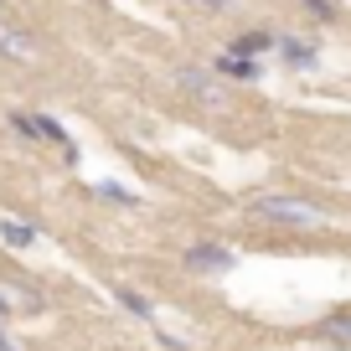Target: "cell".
<instances>
[{"label":"cell","mask_w":351,"mask_h":351,"mask_svg":"<svg viewBox=\"0 0 351 351\" xmlns=\"http://www.w3.org/2000/svg\"><path fill=\"white\" fill-rule=\"evenodd\" d=\"M253 212H258L263 222H285V228H320V222H326V212H320L315 202L285 197V191H269V197H258V202H253Z\"/></svg>","instance_id":"6da1fadb"},{"label":"cell","mask_w":351,"mask_h":351,"mask_svg":"<svg viewBox=\"0 0 351 351\" xmlns=\"http://www.w3.org/2000/svg\"><path fill=\"white\" fill-rule=\"evenodd\" d=\"M176 83H181V93H186V99H197L202 109H222V73H217V67H202V62H181Z\"/></svg>","instance_id":"7a4b0ae2"},{"label":"cell","mask_w":351,"mask_h":351,"mask_svg":"<svg viewBox=\"0 0 351 351\" xmlns=\"http://www.w3.org/2000/svg\"><path fill=\"white\" fill-rule=\"evenodd\" d=\"M186 258V269L191 274H222V269H232V248H222V243H197V248H186L181 253Z\"/></svg>","instance_id":"3957f363"},{"label":"cell","mask_w":351,"mask_h":351,"mask_svg":"<svg viewBox=\"0 0 351 351\" xmlns=\"http://www.w3.org/2000/svg\"><path fill=\"white\" fill-rule=\"evenodd\" d=\"M0 52L11 57V62H26V57L36 52V36L26 32V26H11V21H0Z\"/></svg>","instance_id":"277c9868"},{"label":"cell","mask_w":351,"mask_h":351,"mask_svg":"<svg viewBox=\"0 0 351 351\" xmlns=\"http://www.w3.org/2000/svg\"><path fill=\"white\" fill-rule=\"evenodd\" d=\"M212 67H217L222 77H232V83H253L263 62H258V57H243V52H232V47H228V52H222V57H217Z\"/></svg>","instance_id":"5b68a950"},{"label":"cell","mask_w":351,"mask_h":351,"mask_svg":"<svg viewBox=\"0 0 351 351\" xmlns=\"http://www.w3.org/2000/svg\"><path fill=\"white\" fill-rule=\"evenodd\" d=\"M279 52H285V67H295V73H305V67L320 62L315 42H300V36H279Z\"/></svg>","instance_id":"8992f818"},{"label":"cell","mask_w":351,"mask_h":351,"mask_svg":"<svg viewBox=\"0 0 351 351\" xmlns=\"http://www.w3.org/2000/svg\"><path fill=\"white\" fill-rule=\"evenodd\" d=\"M0 243H5V248H32L36 228H32V222H21V217H5V222H0Z\"/></svg>","instance_id":"52a82bcc"},{"label":"cell","mask_w":351,"mask_h":351,"mask_svg":"<svg viewBox=\"0 0 351 351\" xmlns=\"http://www.w3.org/2000/svg\"><path fill=\"white\" fill-rule=\"evenodd\" d=\"M279 47V36L274 32H243L238 42H232V52H243V57H263V52H274Z\"/></svg>","instance_id":"ba28073f"},{"label":"cell","mask_w":351,"mask_h":351,"mask_svg":"<svg viewBox=\"0 0 351 351\" xmlns=\"http://www.w3.org/2000/svg\"><path fill=\"white\" fill-rule=\"evenodd\" d=\"M99 197H104V202H114V207H140V197H134V191H124L119 181H104Z\"/></svg>","instance_id":"9c48e42d"},{"label":"cell","mask_w":351,"mask_h":351,"mask_svg":"<svg viewBox=\"0 0 351 351\" xmlns=\"http://www.w3.org/2000/svg\"><path fill=\"white\" fill-rule=\"evenodd\" d=\"M114 295H119V300H124V305H130V310H134V315H140V320H150V310H155V305H150V300H145V295H140V289H130V285H119V289H114Z\"/></svg>","instance_id":"30bf717a"},{"label":"cell","mask_w":351,"mask_h":351,"mask_svg":"<svg viewBox=\"0 0 351 351\" xmlns=\"http://www.w3.org/2000/svg\"><path fill=\"white\" fill-rule=\"evenodd\" d=\"M326 336H330V341H341V346H351V315L326 320Z\"/></svg>","instance_id":"8fae6325"},{"label":"cell","mask_w":351,"mask_h":351,"mask_svg":"<svg viewBox=\"0 0 351 351\" xmlns=\"http://www.w3.org/2000/svg\"><path fill=\"white\" fill-rule=\"evenodd\" d=\"M300 5H305L310 16H320V21H336V11H341L336 0H300Z\"/></svg>","instance_id":"7c38bea8"},{"label":"cell","mask_w":351,"mask_h":351,"mask_svg":"<svg viewBox=\"0 0 351 351\" xmlns=\"http://www.w3.org/2000/svg\"><path fill=\"white\" fill-rule=\"evenodd\" d=\"M191 5H202V11H238L243 0H191Z\"/></svg>","instance_id":"4fadbf2b"},{"label":"cell","mask_w":351,"mask_h":351,"mask_svg":"<svg viewBox=\"0 0 351 351\" xmlns=\"http://www.w3.org/2000/svg\"><path fill=\"white\" fill-rule=\"evenodd\" d=\"M0 320H11V305H5V300H0Z\"/></svg>","instance_id":"5bb4252c"},{"label":"cell","mask_w":351,"mask_h":351,"mask_svg":"<svg viewBox=\"0 0 351 351\" xmlns=\"http://www.w3.org/2000/svg\"><path fill=\"white\" fill-rule=\"evenodd\" d=\"M0 5H5V0H0Z\"/></svg>","instance_id":"9a60e30c"}]
</instances>
